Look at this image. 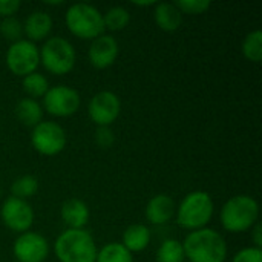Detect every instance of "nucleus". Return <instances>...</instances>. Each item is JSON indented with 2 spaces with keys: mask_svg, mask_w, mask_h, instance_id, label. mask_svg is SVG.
<instances>
[{
  "mask_svg": "<svg viewBox=\"0 0 262 262\" xmlns=\"http://www.w3.org/2000/svg\"><path fill=\"white\" fill-rule=\"evenodd\" d=\"M181 244L190 262H224L227 258V243L213 229L206 227L190 232Z\"/></svg>",
  "mask_w": 262,
  "mask_h": 262,
  "instance_id": "1",
  "label": "nucleus"
},
{
  "mask_svg": "<svg viewBox=\"0 0 262 262\" xmlns=\"http://www.w3.org/2000/svg\"><path fill=\"white\" fill-rule=\"evenodd\" d=\"M152 239V233L150 229L144 224H132L129 226L124 233H123V246L130 252V253H137V252H143L149 247Z\"/></svg>",
  "mask_w": 262,
  "mask_h": 262,
  "instance_id": "18",
  "label": "nucleus"
},
{
  "mask_svg": "<svg viewBox=\"0 0 262 262\" xmlns=\"http://www.w3.org/2000/svg\"><path fill=\"white\" fill-rule=\"evenodd\" d=\"M175 212H177L175 201L169 195L160 193L149 200L146 206V220L150 224L161 226L169 223L175 216Z\"/></svg>",
  "mask_w": 262,
  "mask_h": 262,
  "instance_id": "14",
  "label": "nucleus"
},
{
  "mask_svg": "<svg viewBox=\"0 0 262 262\" xmlns=\"http://www.w3.org/2000/svg\"><path fill=\"white\" fill-rule=\"evenodd\" d=\"M154 18H155L157 26L163 31H167V32L177 31L183 23L181 11L177 8L175 3H169V2L155 3Z\"/></svg>",
  "mask_w": 262,
  "mask_h": 262,
  "instance_id": "17",
  "label": "nucleus"
},
{
  "mask_svg": "<svg viewBox=\"0 0 262 262\" xmlns=\"http://www.w3.org/2000/svg\"><path fill=\"white\" fill-rule=\"evenodd\" d=\"M252 238H253V244L256 249H261L262 247V227L259 223H256L252 229Z\"/></svg>",
  "mask_w": 262,
  "mask_h": 262,
  "instance_id": "31",
  "label": "nucleus"
},
{
  "mask_svg": "<svg viewBox=\"0 0 262 262\" xmlns=\"http://www.w3.org/2000/svg\"><path fill=\"white\" fill-rule=\"evenodd\" d=\"M52 17L45 11H32L23 21V35H26L29 41L35 43L40 40H46L52 31Z\"/></svg>",
  "mask_w": 262,
  "mask_h": 262,
  "instance_id": "15",
  "label": "nucleus"
},
{
  "mask_svg": "<svg viewBox=\"0 0 262 262\" xmlns=\"http://www.w3.org/2000/svg\"><path fill=\"white\" fill-rule=\"evenodd\" d=\"M6 64L14 75L21 78L35 72L40 64L38 46L26 38L11 43L6 51Z\"/></svg>",
  "mask_w": 262,
  "mask_h": 262,
  "instance_id": "7",
  "label": "nucleus"
},
{
  "mask_svg": "<svg viewBox=\"0 0 262 262\" xmlns=\"http://www.w3.org/2000/svg\"><path fill=\"white\" fill-rule=\"evenodd\" d=\"M75 60L77 52L74 45L60 35L46 38L40 49V63L54 75L69 74L75 66Z\"/></svg>",
  "mask_w": 262,
  "mask_h": 262,
  "instance_id": "6",
  "label": "nucleus"
},
{
  "mask_svg": "<svg viewBox=\"0 0 262 262\" xmlns=\"http://www.w3.org/2000/svg\"><path fill=\"white\" fill-rule=\"evenodd\" d=\"M95 262H134V258L121 243H109L97 252Z\"/></svg>",
  "mask_w": 262,
  "mask_h": 262,
  "instance_id": "20",
  "label": "nucleus"
},
{
  "mask_svg": "<svg viewBox=\"0 0 262 262\" xmlns=\"http://www.w3.org/2000/svg\"><path fill=\"white\" fill-rule=\"evenodd\" d=\"M0 196H2V186H0Z\"/></svg>",
  "mask_w": 262,
  "mask_h": 262,
  "instance_id": "33",
  "label": "nucleus"
},
{
  "mask_svg": "<svg viewBox=\"0 0 262 262\" xmlns=\"http://www.w3.org/2000/svg\"><path fill=\"white\" fill-rule=\"evenodd\" d=\"M177 8L181 11V14H189V15H200L209 11L212 6L210 0H178Z\"/></svg>",
  "mask_w": 262,
  "mask_h": 262,
  "instance_id": "27",
  "label": "nucleus"
},
{
  "mask_svg": "<svg viewBox=\"0 0 262 262\" xmlns=\"http://www.w3.org/2000/svg\"><path fill=\"white\" fill-rule=\"evenodd\" d=\"M60 216H61V221L69 229L78 230V229L86 227V224L89 223L91 213H89V207L84 201H81L78 198H71L61 204Z\"/></svg>",
  "mask_w": 262,
  "mask_h": 262,
  "instance_id": "16",
  "label": "nucleus"
},
{
  "mask_svg": "<svg viewBox=\"0 0 262 262\" xmlns=\"http://www.w3.org/2000/svg\"><path fill=\"white\" fill-rule=\"evenodd\" d=\"M115 141V135L114 130L111 129V126H101L97 127L95 130V143L98 147L101 149H109Z\"/></svg>",
  "mask_w": 262,
  "mask_h": 262,
  "instance_id": "28",
  "label": "nucleus"
},
{
  "mask_svg": "<svg viewBox=\"0 0 262 262\" xmlns=\"http://www.w3.org/2000/svg\"><path fill=\"white\" fill-rule=\"evenodd\" d=\"M0 218L9 230L25 233L34 224V210L28 201L8 196L0 207Z\"/></svg>",
  "mask_w": 262,
  "mask_h": 262,
  "instance_id": "10",
  "label": "nucleus"
},
{
  "mask_svg": "<svg viewBox=\"0 0 262 262\" xmlns=\"http://www.w3.org/2000/svg\"><path fill=\"white\" fill-rule=\"evenodd\" d=\"M21 86H23V91L28 95V98H32V100L45 97V94L51 88L48 78L43 74L37 72V71L29 74V75H26V77H23Z\"/></svg>",
  "mask_w": 262,
  "mask_h": 262,
  "instance_id": "21",
  "label": "nucleus"
},
{
  "mask_svg": "<svg viewBox=\"0 0 262 262\" xmlns=\"http://www.w3.org/2000/svg\"><path fill=\"white\" fill-rule=\"evenodd\" d=\"M54 252L60 262H95L98 249L88 230L68 229L57 238Z\"/></svg>",
  "mask_w": 262,
  "mask_h": 262,
  "instance_id": "3",
  "label": "nucleus"
},
{
  "mask_svg": "<svg viewBox=\"0 0 262 262\" xmlns=\"http://www.w3.org/2000/svg\"><path fill=\"white\" fill-rule=\"evenodd\" d=\"M12 253L18 262H45L49 256V243L43 235L28 230L17 236Z\"/></svg>",
  "mask_w": 262,
  "mask_h": 262,
  "instance_id": "11",
  "label": "nucleus"
},
{
  "mask_svg": "<svg viewBox=\"0 0 262 262\" xmlns=\"http://www.w3.org/2000/svg\"><path fill=\"white\" fill-rule=\"evenodd\" d=\"M104 28L109 31H121L130 21V14L124 6H112L103 14Z\"/></svg>",
  "mask_w": 262,
  "mask_h": 262,
  "instance_id": "24",
  "label": "nucleus"
},
{
  "mask_svg": "<svg viewBox=\"0 0 262 262\" xmlns=\"http://www.w3.org/2000/svg\"><path fill=\"white\" fill-rule=\"evenodd\" d=\"M186 259L183 244L177 239H166L157 250V262H183Z\"/></svg>",
  "mask_w": 262,
  "mask_h": 262,
  "instance_id": "22",
  "label": "nucleus"
},
{
  "mask_svg": "<svg viewBox=\"0 0 262 262\" xmlns=\"http://www.w3.org/2000/svg\"><path fill=\"white\" fill-rule=\"evenodd\" d=\"M20 0H0V17H14V14L20 9Z\"/></svg>",
  "mask_w": 262,
  "mask_h": 262,
  "instance_id": "30",
  "label": "nucleus"
},
{
  "mask_svg": "<svg viewBox=\"0 0 262 262\" xmlns=\"http://www.w3.org/2000/svg\"><path fill=\"white\" fill-rule=\"evenodd\" d=\"M64 20L71 34L83 40H94L104 34L106 29L103 14L91 3L71 5L66 11Z\"/></svg>",
  "mask_w": 262,
  "mask_h": 262,
  "instance_id": "5",
  "label": "nucleus"
},
{
  "mask_svg": "<svg viewBox=\"0 0 262 262\" xmlns=\"http://www.w3.org/2000/svg\"><path fill=\"white\" fill-rule=\"evenodd\" d=\"M243 54L247 60L259 63L262 60V31L255 29L249 32L243 41Z\"/></svg>",
  "mask_w": 262,
  "mask_h": 262,
  "instance_id": "25",
  "label": "nucleus"
},
{
  "mask_svg": "<svg viewBox=\"0 0 262 262\" xmlns=\"http://www.w3.org/2000/svg\"><path fill=\"white\" fill-rule=\"evenodd\" d=\"M38 192V180L32 175H23L11 184V196L28 201Z\"/></svg>",
  "mask_w": 262,
  "mask_h": 262,
  "instance_id": "23",
  "label": "nucleus"
},
{
  "mask_svg": "<svg viewBox=\"0 0 262 262\" xmlns=\"http://www.w3.org/2000/svg\"><path fill=\"white\" fill-rule=\"evenodd\" d=\"M135 6H154L155 2L154 0H149V2H132Z\"/></svg>",
  "mask_w": 262,
  "mask_h": 262,
  "instance_id": "32",
  "label": "nucleus"
},
{
  "mask_svg": "<svg viewBox=\"0 0 262 262\" xmlns=\"http://www.w3.org/2000/svg\"><path fill=\"white\" fill-rule=\"evenodd\" d=\"M81 104L78 91L71 86L58 84L48 89L43 97V109L54 117L64 118L74 115Z\"/></svg>",
  "mask_w": 262,
  "mask_h": 262,
  "instance_id": "9",
  "label": "nucleus"
},
{
  "mask_svg": "<svg viewBox=\"0 0 262 262\" xmlns=\"http://www.w3.org/2000/svg\"><path fill=\"white\" fill-rule=\"evenodd\" d=\"M232 262H262V250L256 247H246L233 256Z\"/></svg>",
  "mask_w": 262,
  "mask_h": 262,
  "instance_id": "29",
  "label": "nucleus"
},
{
  "mask_svg": "<svg viewBox=\"0 0 262 262\" xmlns=\"http://www.w3.org/2000/svg\"><path fill=\"white\" fill-rule=\"evenodd\" d=\"M259 218V204L249 195H236L227 200L221 209V226L230 233L250 230Z\"/></svg>",
  "mask_w": 262,
  "mask_h": 262,
  "instance_id": "4",
  "label": "nucleus"
},
{
  "mask_svg": "<svg viewBox=\"0 0 262 262\" xmlns=\"http://www.w3.org/2000/svg\"><path fill=\"white\" fill-rule=\"evenodd\" d=\"M213 200L209 192L195 190L187 193L177 209V223L181 229L195 232L206 229L213 218Z\"/></svg>",
  "mask_w": 262,
  "mask_h": 262,
  "instance_id": "2",
  "label": "nucleus"
},
{
  "mask_svg": "<svg viewBox=\"0 0 262 262\" xmlns=\"http://www.w3.org/2000/svg\"><path fill=\"white\" fill-rule=\"evenodd\" d=\"M0 34L6 40L15 43L23 37V23L17 17H6L0 21Z\"/></svg>",
  "mask_w": 262,
  "mask_h": 262,
  "instance_id": "26",
  "label": "nucleus"
},
{
  "mask_svg": "<svg viewBox=\"0 0 262 262\" xmlns=\"http://www.w3.org/2000/svg\"><path fill=\"white\" fill-rule=\"evenodd\" d=\"M66 130L54 121H41L31 132L32 147L45 157L58 155L66 147Z\"/></svg>",
  "mask_w": 262,
  "mask_h": 262,
  "instance_id": "8",
  "label": "nucleus"
},
{
  "mask_svg": "<svg viewBox=\"0 0 262 262\" xmlns=\"http://www.w3.org/2000/svg\"><path fill=\"white\" fill-rule=\"evenodd\" d=\"M118 52H120V46H118V41L115 40V37H112L109 34H101L100 37H97L91 41L88 57L94 68L106 69L115 63Z\"/></svg>",
  "mask_w": 262,
  "mask_h": 262,
  "instance_id": "13",
  "label": "nucleus"
},
{
  "mask_svg": "<svg viewBox=\"0 0 262 262\" xmlns=\"http://www.w3.org/2000/svg\"><path fill=\"white\" fill-rule=\"evenodd\" d=\"M15 117L23 126L34 129L38 123L43 121V107L37 100L28 97L21 98L15 106Z\"/></svg>",
  "mask_w": 262,
  "mask_h": 262,
  "instance_id": "19",
  "label": "nucleus"
},
{
  "mask_svg": "<svg viewBox=\"0 0 262 262\" xmlns=\"http://www.w3.org/2000/svg\"><path fill=\"white\" fill-rule=\"evenodd\" d=\"M121 112V101L118 95L112 91L97 92L88 106L89 118L98 126H111Z\"/></svg>",
  "mask_w": 262,
  "mask_h": 262,
  "instance_id": "12",
  "label": "nucleus"
}]
</instances>
